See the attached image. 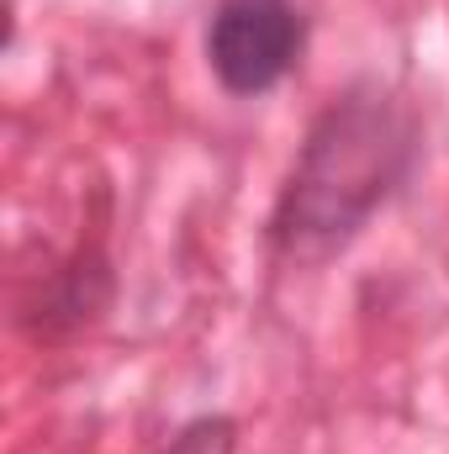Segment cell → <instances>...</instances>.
<instances>
[{"mask_svg":"<svg viewBox=\"0 0 449 454\" xmlns=\"http://www.w3.org/2000/svg\"><path fill=\"white\" fill-rule=\"evenodd\" d=\"M418 159V121L386 85H349L312 121L280 201L270 254L280 264H328L397 196Z\"/></svg>","mask_w":449,"mask_h":454,"instance_id":"obj_1","label":"cell"},{"mask_svg":"<svg viewBox=\"0 0 449 454\" xmlns=\"http://www.w3.org/2000/svg\"><path fill=\"white\" fill-rule=\"evenodd\" d=\"M307 48L296 0H217L207 21V64L227 96L275 90Z\"/></svg>","mask_w":449,"mask_h":454,"instance_id":"obj_2","label":"cell"},{"mask_svg":"<svg viewBox=\"0 0 449 454\" xmlns=\"http://www.w3.org/2000/svg\"><path fill=\"white\" fill-rule=\"evenodd\" d=\"M232 439H238V428L227 418H201L175 439L169 454H232Z\"/></svg>","mask_w":449,"mask_h":454,"instance_id":"obj_3","label":"cell"}]
</instances>
